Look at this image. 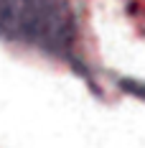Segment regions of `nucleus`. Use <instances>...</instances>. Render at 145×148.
Segmentation results:
<instances>
[{
  "instance_id": "obj_1",
  "label": "nucleus",
  "mask_w": 145,
  "mask_h": 148,
  "mask_svg": "<svg viewBox=\"0 0 145 148\" xmlns=\"http://www.w3.org/2000/svg\"><path fill=\"white\" fill-rule=\"evenodd\" d=\"M0 36L69 56L76 41V18L66 0H0Z\"/></svg>"
}]
</instances>
